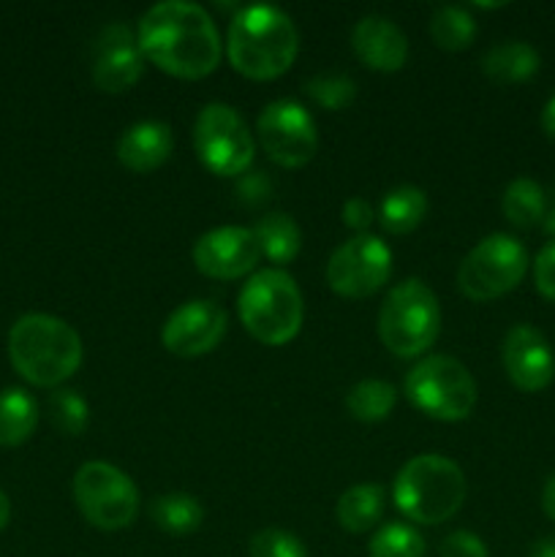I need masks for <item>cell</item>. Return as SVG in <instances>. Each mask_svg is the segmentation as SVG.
Instances as JSON below:
<instances>
[{
	"label": "cell",
	"instance_id": "1",
	"mask_svg": "<svg viewBox=\"0 0 555 557\" xmlns=\"http://www.w3.org/2000/svg\"><path fill=\"white\" fill-rule=\"evenodd\" d=\"M141 54L177 79H205L221 63L223 44L201 5L163 0L147 9L136 30Z\"/></svg>",
	"mask_w": 555,
	"mask_h": 557
},
{
	"label": "cell",
	"instance_id": "2",
	"mask_svg": "<svg viewBox=\"0 0 555 557\" xmlns=\"http://www.w3.org/2000/svg\"><path fill=\"white\" fill-rule=\"evenodd\" d=\"M297 52V27H294L292 16L275 5H245L229 25V63L248 79L267 82L286 74Z\"/></svg>",
	"mask_w": 555,
	"mask_h": 557
},
{
	"label": "cell",
	"instance_id": "3",
	"mask_svg": "<svg viewBox=\"0 0 555 557\" xmlns=\"http://www.w3.org/2000/svg\"><path fill=\"white\" fill-rule=\"evenodd\" d=\"M11 368L33 386L60 389L82 364V337L58 315L27 313L9 332Z\"/></svg>",
	"mask_w": 555,
	"mask_h": 557
},
{
	"label": "cell",
	"instance_id": "4",
	"mask_svg": "<svg viewBox=\"0 0 555 557\" xmlns=\"http://www.w3.org/2000/svg\"><path fill=\"white\" fill-rule=\"evenodd\" d=\"M395 506L419 525H441L460 511L466 476L460 466L441 455H419L397 471L392 484Z\"/></svg>",
	"mask_w": 555,
	"mask_h": 557
},
{
	"label": "cell",
	"instance_id": "5",
	"mask_svg": "<svg viewBox=\"0 0 555 557\" xmlns=\"http://www.w3.org/2000/svg\"><path fill=\"white\" fill-rule=\"evenodd\" d=\"M237 313L250 337L264 346H286L303 330V292L283 270H259L237 299Z\"/></svg>",
	"mask_w": 555,
	"mask_h": 557
},
{
	"label": "cell",
	"instance_id": "6",
	"mask_svg": "<svg viewBox=\"0 0 555 557\" xmlns=\"http://www.w3.org/2000/svg\"><path fill=\"white\" fill-rule=\"evenodd\" d=\"M441 330V308L419 277L397 283L379 310V337L395 357L414 359L428 351Z\"/></svg>",
	"mask_w": 555,
	"mask_h": 557
},
{
	"label": "cell",
	"instance_id": "7",
	"mask_svg": "<svg viewBox=\"0 0 555 557\" xmlns=\"http://www.w3.org/2000/svg\"><path fill=\"white\" fill-rule=\"evenodd\" d=\"M406 395L430 419L462 422L477 406V381L462 362L435 354L414 364L406 375Z\"/></svg>",
	"mask_w": 555,
	"mask_h": 557
},
{
	"label": "cell",
	"instance_id": "8",
	"mask_svg": "<svg viewBox=\"0 0 555 557\" xmlns=\"http://www.w3.org/2000/svg\"><path fill=\"white\" fill-rule=\"evenodd\" d=\"M74 500L87 522L98 531H123L139 515V490L128 473L109 462L92 460L76 471Z\"/></svg>",
	"mask_w": 555,
	"mask_h": 557
},
{
	"label": "cell",
	"instance_id": "9",
	"mask_svg": "<svg viewBox=\"0 0 555 557\" xmlns=\"http://www.w3.org/2000/svg\"><path fill=\"white\" fill-rule=\"evenodd\" d=\"M526 272V248L509 234H490L460 261L457 286L473 302H490L520 286Z\"/></svg>",
	"mask_w": 555,
	"mask_h": 557
},
{
	"label": "cell",
	"instance_id": "10",
	"mask_svg": "<svg viewBox=\"0 0 555 557\" xmlns=\"http://www.w3.org/2000/svg\"><path fill=\"white\" fill-rule=\"evenodd\" d=\"M194 147L199 161L218 177H239L254 163V134L248 131L239 112L229 103H207L201 107L194 125Z\"/></svg>",
	"mask_w": 555,
	"mask_h": 557
},
{
	"label": "cell",
	"instance_id": "11",
	"mask_svg": "<svg viewBox=\"0 0 555 557\" xmlns=\"http://www.w3.org/2000/svg\"><path fill=\"white\" fill-rule=\"evenodd\" d=\"M392 275V250L373 234H357L337 245L326 261V283L335 294L362 299L379 292Z\"/></svg>",
	"mask_w": 555,
	"mask_h": 557
},
{
	"label": "cell",
	"instance_id": "12",
	"mask_svg": "<svg viewBox=\"0 0 555 557\" xmlns=\"http://www.w3.org/2000/svg\"><path fill=\"white\" fill-rule=\"evenodd\" d=\"M259 145L278 166L299 169L316 156L319 150V131L308 109L297 101H272L261 109L259 123H256Z\"/></svg>",
	"mask_w": 555,
	"mask_h": 557
},
{
	"label": "cell",
	"instance_id": "13",
	"mask_svg": "<svg viewBox=\"0 0 555 557\" xmlns=\"http://www.w3.org/2000/svg\"><path fill=\"white\" fill-rule=\"evenodd\" d=\"M226 310L210 299H190L180 305L161 330V343L174 357L194 359L210 354L226 335Z\"/></svg>",
	"mask_w": 555,
	"mask_h": 557
},
{
	"label": "cell",
	"instance_id": "14",
	"mask_svg": "<svg viewBox=\"0 0 555 557\" xmlns=\"http://www.w3.org/2000/svg\"><path fill=\"white\" fill-rule=\"evenodd\" d=\"M261 259L254 228L218 226L205 232L194 245V264L201 275L215 281H237L250 275Z\"/></svg>",
	"mask_w": 555,
	"mask_h": 557
},
{
	"label": "cell",
	"instance_id": "15",
	"mask_svg": "<svg viewBox=\"0 0 555 557\" xmlns=\"http://www.w3.org/2000/svg\"><path fill=\"white\" fill-rule=\"evenodd\" d=\"M145 54L139 41L123 22L103 27L92 49V82L103 92H125L141 79Z\"/></svg>",
	"mask_w": 555,
	"mask_h": 557
},
{
	"label": "cell",
	"instance_id": "16",
	"mask_svg": "<svg viewBox=\"0 0 555 557\" xmlns=\"http://www.w3.org/2000/svg\"><path fill=\"white\" fill-rule=\"evenodd\" d=\"M501 362L520 392H542L555 379L553 348L531 324H517L506 332Z\"/></svg>",
	"mask_w": 555,
	"mask_h": 557
},
{
	"label": "cell",
	"instance_id": "17",
	"mask_svg": "<svg viewBox=\"0 0 555 557\" xmlns=\"http://www.w3.org/2000/svg\"><path fill=\"white\" fill-rule=\"evenodd\" d=\"M351 47L354 54L368 69L384 71V74L400 71L408 60V38L403 36V30L395 22L379 14L362 16L354 25Z\"/></svg>",
	"mask_w": 555,
	"mask_h": 557
},
{
	"label": "cell",
	"instance_id": "18",
	"mask_svg": "<svg viewBox=\"0 0 555 557\" xmlns=\"http://www.w3.org/2000/svg\"><path fill=\"white\" fill-rule=\"evenodd\" d=\"M174 150L172 128L161 120H141L118 139V161L136 174H150L169 161Z\"/></svg>",
	"mask_w": 555,
	"mask_h": 557
},
{
	"label": "cell",
	"instance_id": "19",
	"mask_svg": "<svg viewBox=\"0 0 555 557\" xmlns=\"http://www.w3.org/2000/svg\"><path fill=\"white\" fill-rule=\"evenodd\" d=\"M542 60L528 41H501L482 54V71L498 85H520L539 71Z\"/></svg>",
	"mask_w": 555,
	"mask_h": 557
},
{
	"label": "cell",
	"instance_id": "20",
	"mask_svg": "<svg viewBox=\"0 0 555 557\" xmlns=\"http://www.w3.org/2000/svg\"><path fill=\"white\" fill-rule=\"evenodd\" d=\"M386 493L381 484H357L337 498L335 517L343 531L368 533L384 517Z\"/></svg>",
	"mask_w": 555,
	"mask_h": 557
},
{
	"label": "cell",
	"instance_id": "21",
	"mask_svg": "<svg viewBox=\"0 0 555 557\" xmlns=\"http://www.w3.org/2000/svg\"><path fill=\"white\" fill-rule=\"evenodd\" d=\"M428 215V194L417 185H397L381 199L379 223L390 234H408Z\"/></svg>",
	"mask_w": 555,
	"mask_h": 557
},
{
	"label": "cell",
	"instance_id": "22",
	"mask_svg": "<svg viewBox=\"0 0 555 557\" xmlns=\"http://www.w3.org/2000/svg\"><path fill=\"white\" fill-rule=\"evenodd\" d=\"M254 234L261 256L275 264H288L297 259L299 248H303V232L288 212H267L254 226Z\"/></svg>",
	"mask_w": 555,
	"mask_h": 557
},
{
	"label": "cell",
	"instance_id": "23",
	"mask_svg": "<svg viewBox=\"0 0 555 557\" xmlns=\"http://www.w3.org/2000/svg\"><path fill=\"white\" fill-rule=\"evenodd\" d=\"M150 517L158 525V531L169 536H190L205 522V509L199 500L188 493H166L152 498Z\"/></svg>",
	"mask_w": 555,
	"mask_h": 557
},
{
	"label": "cell",
	"instance_id": "24",
	"mask_svg": "<svg viewBox=\"0 0 555 557\" xmlns=\"http://www.w3.org/2000/svg\"><path fill=\"white\" fill-rule=\"evenodd\" d=\"M38 424V406L25 389L9 386L0 392V446H20Z\"/></svg>",
	"mask_w": 555,
	"mask_h": 557
},
{
	"label": "cell",
	"instance_id": "25",
	"mask_svg": "<svg viewBox=\"0 0 555 557\" xmlns=\"http://www.w3.org/2000/svg\"><path fill=\"white\" fill-rule=\"evenodd\" d=\"M544 194L542 185L531 177H517L506 185L504 199H501V210H504L506 221L517 228H533L542 223L544 218Z\"/></svg>",
	"mask_w": 555,
	"mask_h": 557
},
{
	"label": "cell",
	"instance_id": "26",
	"mask_svg": "<svg viewBox=\"0 0 555 557\" xmlns=\"http://www.w3.org/2000/svg\"><path fill=\"white\" fill-rule=\"evenodd\" d=\"M397 403V389L390 384V381L368 379L359 381L348 389L346 395V411L351 413L357 422L373 424L384 422L392 411H395Z\"/></svg>",
	"mask_w": 555,
	"mask_h": 557
},
{
	"label": "cell",
	"instance_id": "27",
	"mask_svg": "<svg viewBox=\"0 0 555 557\" xmlns=\"http://www.w3.org/2000/svg\"><path fill=\"white\" fill-rule=\"evenodd\" d=\"M430 38L444 52H462L477 38V22L462 5H441L430 20Z\"/></svg>",
	"mask_w": 555,
	"mask_h": 557
},
{
	"label": "cell",
	"instance_id": "28",
	"mask_svg": "<svg viewBox=\"0 0 555 557\" xmlns=\"http://www.w3.org/2000/svg\"><path fill=\"white\" fill-rule=\"evenodd\" d=\"M49 419H52L54 430L69 438H76L87 430V422H90V408H87V400L76 389H54L49 395Z\"/></svg>",
	"mask_w": 555,
	"mask_h": 557
},
{
	"label": "cell",
	"instance_id": "29",
	"mask_svg": "<svg viewBox=\"0 0 555 557\" xmlns=\"http://www.w3.org/2000/svg\"><path fill=\"white\" fill-rule=\"evenodd\" d=\"M370 557H424V539L403 522H386L375 531L368 547Z\"/></svg>",
	"mask_w": 555,
	"mask_h": 557
},
{
	"label": "cell",
	"instance_id": "30",
	"mask_svg": "<svg viewBox=\"0 0 555 557\" xmlns=\"http://www.w3.org/2000/svg\"><path fill=\"white\" fill-rule=\"evenodd\" d=\"M308 96L313 98V103H319L321 109H330V112H341L348 109L357 98V85H354L351 76L346 74H321L305 85Z\"/></svg>",
	"mask_w": 555,
	"mask_h": 557
},
{
	"label": "cell",
	"instance_id": "31",
	"mask_svg": "<svg viewBox=\"0 0 555 557\" xmlns=\"http://www.w3.org/2000/svg\"><path fill=\"white\" fill-rule=\"evenodd\" d=\"M250 557H308L305 544L294 533L281 531V528H264L248 542Z\"/></svg>",
	"mask_w": 555,
	"mask_h": 557
},
{
	"label": "cell",
	"instance_id": "32",
	"mask_svg": "<svg viewBox=\"0 0 555 557\" xmlns=\"http://www.w3.org/2000/svg\"><path fill=\"white\" fill-rule=\"evenodd\" d=\"M272 196V180L267 177V172H261V169H256V172H245L239 174L237 183H234V199L239 201L243 207H261L267 205Z\"/></svg>",
	"mask_w": 555,
	"mask_h": 557
},
{
	"label": "cell",
	"instance_id": "33",
	"mask_svg": "<svg viewBox=\"0 0 555 557\" xmlns=\"http://www.w3.org/2000/svg\"><path fill=\"white\" fill-rule=\"evenodd\" d=\"M439 557H490L482 539L471 531H455L441 542Z\"/></svg>",
	"mask_w": 555,
	"mask_h": 557
},
{
	"label": "cell",
	"instance_id": "34",
	"mask_svg": "<svg viewBox=\"0 0 555 557\" xmlns=\"http://www.w3.org/2000/svg\"><path fill=\"white\" fill-rule=\"evenodd\" d=\"M533 283L544 299L555 302V243L544 245L533 261Z\"/></svg>",
	"mask_w": 555,
	"mask_h": 557
},
{
	"label": "cell",
	"instance_id": "35",
	"mask_svg": "<svg viewBox=\"0 0 555 557\" xmlns=\"http://www.w3.org/2000/svg\"><path fill=\"white\" fill-rule=\"evenodd\" d=\"M341 215H343V223H346L348 228H354V232L365 234V228H368L370 223H373L375 212H373V207H370L368 199H362V196H351V199H348L346 205H343Z\"/></svg>",
	"mask_w": 555,
	"mask_h": 557
},
{
	"label": "cell",
	"instance_id": "36",
	"mask_svg": "<svg viewBox=\"0 0 555 557\" xmlns=\"http://www.w3.org/2000/svg\"><path fill=\"white\" fill-rule=\"evenodd\" d=\"M542 509L544 515L555 522V473L547 479V484H544L542 490Z\"/></svg>",
	"mask_w": 555,
	"mask_h": 557
},
{
	"label": "cell",
	"instance_id": "37",
	"mask_svg": "<svg viewBox=\"0 0 555 557\" xmlns=\"http://www.w3.org/2000/svg\"><path fill=\"white\" fill-rule=\"evenodd\" d=\"M528 557H555V536L536 539L528 549Z\"/></svg>",
	"mask_w": 555,
	"mask_h": 557
},
{
	"label": "cell",
	"instance_id": "38",
	"mask_svg": "<svg viewBox=\"0 0 555 557\" xmlns=\"http://www.w3.org/2000/svg\"><path fill=\"white\" fill-rule=\"evenodd\" d=\"M542 228L547 234L555 237V188H550L547 201H544V218H542Z\"/></svg>",
	"mask_w": 555,
	"mask_h": 557
},
{
	"label": "cell",
	"instance_id": "39",
	"mask_svg": "<svg viewBox=\"0 0 555 557\" xmlns=\"http://www.w3.org/2000/svg\"><path fill=\"white\" fill-rule=\"evenodd\" d=\"M542 131L555 141V96L542 109Z\"/></svg>",
	"mask_w": 555,
	"mask_h": 557
},
{
	"label": "cell",
	"instance_id": "40",
	"mask_svg": "<svg viewBox=\"0 0 555 557\" xmlns=\"http://www.w3.org/2000/svg\"><path fill=\"white\" fill-rule=\"evenodd\" d=\"M9 520H11V500H9V495L0 490V531L9 525Z\"/></svg>",
	"mask_w": 555,
	"mask_h": 557
}]
</instances>
